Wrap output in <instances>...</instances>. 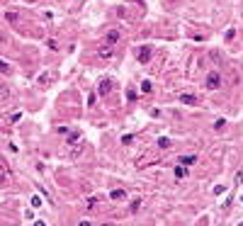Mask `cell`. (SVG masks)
<instances>
[{
	"mask_svg": "<svg viewBox=\"0 0 243 226\" xmlns=\"http://www.w3.org/2000/svg\"><path fill=\"white\" fill-rule=\"evenodd\" d=\"M180 161L185 163V165H190V163H195V156H182V158H180Z\"/></svg>",
	"mask_w": 243,
	"mask_h": 226,
	"instance_id": "obj_7",
	"label": "cell"
},
{
	"mask_svg": "<svg viewBox=\"0 0 243 226\" xmlns=\"http://www.w3.org/2000/svg\"><path fill=\"white\" fill-rule=\"evenodd\" d=\"M112 199H114V202H124V199H127V192H124V190H114L112 192Z\"/></svg>",
	"mask_w": 243,
	"mask_h": 226,
	"instance_id": "obj_4",
	"label": "cell"
},
{
	"mask_svg": "<svg viewBox=\"0 0 243 226\" xmlns=\"http://www.w3.org/2000/svg\"><path fill=\"white\" fill-rule=\"evenodd\" d=\"M207 88H209V90H219V88H221V75H219V73H209Z\"/></svg>",
	"mask_w": 243,
	"mask_h": 226,
	"instance_id": "obj_1",
	"label": "cell"
},
{
	"mask_svg": "<svg viewBox=\"0 0 243 226\" xmlns=\"http://www.w3.org/2000/svg\"><path fill=\"white\" fill-rule=\"evenodd\" d=\"M180 100H182L185 105H195V100H197V97H192V95H182Z\"/></svg>",
	"mask_w": 243,
	"mask_h": 226,
	"instance_id": "obj_5",
	"label": "cell"
},
{
	"mask_svg": "<svg viewBox=\"0 0 243 226\" xmlns=\"http://www.w3.org/2000/svg\"><path fill=\"white\" fill-rule=\"evenodd\" d=\"M175 175L178 178H185V168H175Z\"/></svg>",
	"mask_w": 243,
	"mask_h": 226,
	"instance_id": "obj_8",
	"label": "cell"
},
{
	"mask_svg": "<svg viewBox=\"0 0 243 226\" xmlns=\"http://www.w3.org/2000/svg\"><path fill=\"white\" fill-rule=\"evenodd\" d=\"M110 88H112V83H110V80H105L102 85H100V92H102V95H105V92L110 90Z\"/></svg>",
	"mask_w": 243,
	"mask_h": 226,
	"instance_id": "obj_6",
	"label": "cell"
},
{
	"mask_svg": "<svg viewBox=\"0 0 243 226\" xmlns=\"http://www.w3.org/2000/svg\"><path fill=\"white\" fill-rule=\"evenodd\" d=\"M119 41V32L112 29V32H107V44H117Z\"/></svg>",
	"mask_w": 243,
	"mask_h": 226,
	"instance_id": "obj_3",
	"label": "cell"
},
{
	"mask_svg": "<svg viewBox=\"0 0 243 226\" xmlns=\"http://www.w3.org/2000/svg\"><path fill=\"white\" fill-rule=\"evenodd\" d=\"M148 56H151V49H148V46L139 49V61H141V63H148Z\"/></svg>",
	"mask_w": 243,
	"mask_h": 226,
	"instance_id": "obj_2",
	"label": "cell"
},
{
	"mask_svg": "<svg viewBox=\"0 0 243 226\" xmlns=\"http://www.w3.org/2000/svg\"><path fill=\"white\" fill-rule=\"evenodd\" d=\"M8 95H10V90H8V88H3V90H0V97H8Z\"/></svg>",
	"mask_w": 243,
	"mask_h": 226,
	"instance_id": "obj_9",
	"label": "cell"
}]
</instances>
